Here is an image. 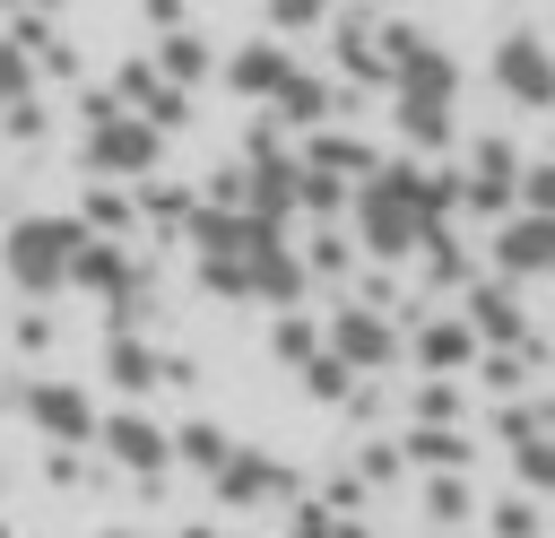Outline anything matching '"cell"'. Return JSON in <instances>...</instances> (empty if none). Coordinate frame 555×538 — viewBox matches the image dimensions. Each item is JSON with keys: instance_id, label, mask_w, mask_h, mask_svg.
Here are the masks:
<instances>
[{"instance_id": "2", "label": "cell", "mask_w": 555, "mask_h": 538, "mask_svg": "<svg viewBox=\"0 0 555 538\" xmlns=\"http://www.w3.org/2000/svg\"><path fill=\"white\" fill-rule=\"evenodd\" d=\"M78 217H61V208H35V217H9V234H0V269H9V286L17 295H61L69 286V252H78Z\"/></svg>"}, {"instance_id": "7", "label": "cell", "mask_w": 555, "mask_h": 538, "mask_svg": "<svg viewBox=\"0 0 555 538\" xmlns=\"http://www.w3.org/2000/svg\"><path fill=\"white\" fill-rule=\"evenodd\" d=\"M104 382L139 399V390H156V382H182V364L156 356L147 338H130V330H104Z\"/></svg>"}, {"instance_id": "23", "label": "cell", "mask_w": 555, "mask_h": 538, "mask_svg": "<svg viewBox=\"0 0 555 538\" xmlns=\"http://www.w3.org/2000/svg\"><path fill=\"white\" fill-rule=\"evenodd\" d=\"M408 451H416L425 469H460V460H468V443H460L451 425H425V434H408Z\"/></svg>"}, {"instance_id": "12", "label": "cell", "mask_w": 555, "mask_h": 538, "mask_svg": "<svg viewBox=\"0 0 555 538\" xmlns=\"http://www.w3.org/2000/svg\"><path fill=\"white\" fill-rule=\"evenodd\" d=\"M512 182H520V156H512L503 139H486L477 165H468V182H460V200H468V208H512Z\"/></svg>"}, {"instance_id": "29", "label": "cell", "mask_w": 555, "mask_h": 538, "mask_svg": "<svg viewBox=\"0 0 555 538\" xmlns=\"http://www.w3.org/2000/svg\"><path fill=\"white\" fill-rule=\"evenodd\" d=\"M512 191H520L529 208H546V217H555V165H529V174H520Z\"/></svg>"}, {"instance_id": "3", "label": "cell", "mask_w": 555, "mask_h": 538, "mask_svg": "<svg viewBox=\"0 0 555 538\" xmlns=\"http://www.w3.org/2000/svg\"><path fill=\"white\" fill-rule=\"evenodd\" d=\"M17 408H26V425H35L43 443H61V451H87V443H95V399H87L78 382H61V373H35V382L17 390Z\"/></svg>"}, {"instance_id": "31", "label": "cell", "mask_w": 555, "mask_h": 538, "mask_svg": "<svg viewBox=\"0 0 555 538\" xmlns=\"http://www.w3.org/2000/svg\"><path fill=\"white\" fill-rule=\"evenodd\" d=\"M416 408L442 425V417H460V390H451V382H425V399H416Z\"/></svg>"}, {"instance_id": "28", "label": "cell", "mask_w": 555, "mask_h": 538, "mask_svg": "<svg viewBox=\"0 0 555 538\" xmlns=\"http://www.w3.org/2000/svg\"><path fill=\"white\" fill-rule=\"evenodd\" d=\"M52 338H61L52 312H17V347H26V356H52Z\"/></svg>"}, {"instance_id": "6", "label": "cell", "mask_w": 555, "mask_h": 538, "mask_svg": "<svg viewBox=\"0 0 555 538\" xmlns=\"http://www.w3.org/2000/svg\"><path fill=\"white\" fill-rule=\"evenodd\" d=\"M113 95H121L130 113H147L156 130H182V121H191V87H173L156 61H130V69L113 78Z\"/></svg>"}, {"instance_id": "19", "label": "cell", "mask_w": 555, "mask_h": 538, "mask_svg": "<svg viewBox=\"0 0 555 538\" xmlns=\"http://www.w3.org/2000/svg\"><path fill=\"white\" fill-rule=\"evenodd\" d=\"M468 338H477L468 321H425V330H416V356H425L434 373H451V364H468Z\"/></svg>"}, {"instance_id": "20", "label": "cell", "mask_w": 555, "mask_h": 538, "mask_svg": "<svg viewBox=\"0 0 555 538\" xmlns=\"http://www.w3.org/2000/svg\"><path fill=\"white\" fill-rule=\"evenodd\" d=\"M304 165H321V174H373V148H364V139H338V130H321V139L304 148Z\"/></svg>"}, {"instance_id": "26", "label": "cell", "mask_w": 555, "mask_h": 538, "mask_svg": "<svg viewBox=\"0 0 555 538\" xmlns=\"http://www.w3.org/2000/svg\"><path fill=\"white\" fill-rule=\"evenodd\" d=\"M286 538H364V529H356V521H338V512H321V503H304Z\"/></svg>"}, {"instance_id": "15", "label": "cell", "mask_w": 555, "mask_h": 538, "mask_svg": "<svg viewBox=\"0 0 555 538\" xmlns=\"http://www.w3.org/2000/svg\"><path fill=\"white\" fill-rule=\"evenodd\" d=\"M156 69H165L173 87H199V78H208V43H199L191 26H173V35L156 43Z\"/></svg>"}, {"instance_id": "5", "label": "cell", "mask_w": 555, "mask_h": 538, "mask_svg": "<svg viewBox=\"0 0 555 538\" xmlns=\"http://www.w3.org/2000/svg\"><path fill=\"white\" fill-rule=\"evenodd\" d=\"M494 87L512 104H555V52L538 35H503L494 43Z\"/></svg>"}, {"instance_id": "22", "label": "cell", "mask_w": 555, "mask_h": 538, "mask_svg": "<svg viewBox=\"0 0 555 538\" xmlns=\"http://www.w3.org/2000/svg\"><path fill=\"white\" fill-rule=\"evenodd\" d=\"M225 451H234L225 425H182V434H173V460H182V469H217Z\"/></svg>"}, {"instance_id": "25", "label": "cell", "mask_w": 555, "mask_h": 538, "mask_svg": "<svg viewBox=\"0 0 555 538\" xmlns=\"http://www.w3.org/2000/svg\"><path fill=\"white\" fill-rule=\"evenodd\" d=\"M321 17H330V0H269V26L278 35H312Z\"/></svg>"}, {"instance_id": "27", "label": "cell", "mask_w": 555, "mask_h": 538, "mask_svg": "<svg viewBox=\"0 0 555 538\" xmlns=\"http://www.w3.org/2000/svg\"><path fill=\"white\" fill-rule=\"evenodd\" d=\"M520 477L529 486H555V443L546 434H520Z\"/></svg>"}, {"instance_id": "14", "label": "cell", "mask_w": 555, "mask_h": 538, "mask_svg": "<svg viewBox=\"0 0 555 538\" xmlns=\"http://www.w3.org/2000/svg\"><path fill=\"white\" fill-rule=\"evenodd\" d=\"M468 330L477 338H520V295L512 286H477L468 295Z\"/></svg>"}, {"instance_id": "13", "label": "cell", "mask_w": 555, "mask_h": 538, "mask_svg": "<svg viewBox=\"0 0 555 538\" xmlns=\"http://www.w3.org/2000/svg\"><path fill=\"white\" fill-rule=\"evenodd\" d=\"M35 95H43V87H35V43L9 26V35H0V113H9V104H35Z\"/></svg>"}, {"instance_id": "16", "label": "cell", "mask_w": 555, "mask_h": 538, "mask_svg": "<svg viewBox=\"0 0 555 538\" xmlns=\"http://www.w3.org/2000/svg\"><path fill=\"white\" fill-rule=\"evenodd\" d=\"M399 130L416 148H442L451 139V95H399Z\"/></svg>"}, {"instance_id": "32", "label": "cell", "mask_w": 555, "mask_h": 538, "mask_svg": "<svg viewBox=\"0 0 555 538\" xmlns=\"http://www.w3.org/2000/svg\"><path fill=\"white\" fill-rule=\"evenodd\" d=\"M312 269H347V243L338 234H312Z\"/></svg>"}, {"instance_id": "30", "label": "cell", "mask_w": 555, "mask_h": 538, "mask_svg": "<svg viewBox=\"0 0 555 538\" xmlns=\"http://www.w3.org/2000/svg\"><path fill=\"white\" fill-rule=\"evenodd\" d=\"M425 512H434V521H460V512H468V495H460L451 477H434V495H425Z\"/></svg>"}, {"instance_id": "1", "label": "cell", "mask_w": 555, "mask_h": 538, "mask_svg": "<svg viewBox=\"0 0 555 538\" xmlns=\"http://www.w3.org/2000/svg\"><path fill=\"white\" fill-rule=\"evenodd\" d=\"M156 156H165V130H156L147 113H130L113 87H104V95H87V139H78V165H87L95 182H139V174H156Z\"/></svg>"}, {"instance_id": "9", "label": "cell", "mask_w": 555, "mask_h": 538, "mask_svg": "<svg viewBox=\"0 0 555 538\" xmlns=\"http://www.w3.org/2000/svg\"><path fill=\"white\" fill-rule=\"evenodd\" d=\"M330 356H347L356 373H373V364H390V356H399V338H390V321H382V312L338 304V321H330Z\"/></svg>"}, {"instance_id": "34", "label": "cell", "mask_w": 555, "mask_h": 538, "mask_svg": "<svg viewBox=\"0 0 555 538\" xmlns=\"http://www.w3.org/2000/svg\"><path fill=\"white\" fill-rule=\"evenodd\" d=\"M113 538H130V529H113Z\"/></svg>"}, {"instance_id": "11", "label": "cell", "mask_w": 555, "mask_h": 538, "mask_svg": "<svg viewBox=\"0 0 555 538\" xmlns=\"http://www.w3.org/2000/svg\"><path fill=\"white\" fill-rule=\"evenodd\" d=\"M286 69H295V61H286V43H243V52L225 61V87H234V95H251V104H269V95L286 87Z\"/></svg>"}, {"instance_id": "10", "label": "cell", "mask_w": 555, "mask_h": 538, "mask_svg": "<svg viewBox=\"0 0 555 538\" xmlns=\"http://www.w3.org/2000/svg\"><path fill=\"white\" fill-rule=\"evenodd\" d=\"M494 269H503V278H538V269H555V217H546V208L512 217V226L494 234Z\"/></svg>"}, {"instance_id": "24", "label": "cell", "mask_w": 555, "mask_h": 538, "mask_svg": "<svg viewBox=\"0 0 555 538\" xmlns=\"http://www.w3.org/2000/svg\"><path fill=\"white\" fill-rule=\"evenodd\" d=\"M269 347H278L286 364H304V356H312L321 338H312V321H304V312H278V330H269Z\"/></svg>"}, {"instance_id": "8", "label": "cell", "mask_w": 555, "mask_h": 538, "mask_svg": "<svg viewBox=\"0 0 555 538\" xmlns=\"http://www.w3.org/2000/svg\"><path fill=\"white\" fill-rule=\"evenodd\" d=\"M208 486H217V503H278L295 477H286L269 451H225V460L208 469Z\"/></svg>"}, {"instance_id": "17", "label": "cell", "mask_w": 555, "mask_h": 538, "mask_svg": "<svg viewBox=\"0 0 555 538\" xmlns=\"http://www.w3.org/2000/svg\"><path fill=\"white\" fill-rule=\"evenodd\" d=\"M78 226H87V234H121V243H130V226H139V208H130V191H113V182H95V191H87V208H78Z\"/></svg>"}, {"instance_id": "33", "label": "cell", "mask_w": 555, "mask_h": 538, "mask_svg": "<svg viewBox=\"0 0 555 538\" xmlns=\"http://www.w3.org/2000/svg\"><path fill=\"white\" fill-rule=\"evenodd\" d=\"M173 538H217V529H208V521H191V529H173Z\"/></svg>"}, {"instance_id": "21", "label": "cell", "mask_w": 555, "mask_h": 538, "mask_svg": "<svg viewBox=\"0 0 555 538\" xmlns=\"http://www.w3.org/2000/svg\"><path fill=\"white\" fill-rule=\"evenodd\" d=\"M347 382H356V364H347V356H330V347H312V356H304V390H312V399H347Z\"/></svg>"}, {"instance_id": "4", "label": "cell", "mask_w": 555, "mask_h": 538, "mask_svg": "<svg viewBox=\"0 0 555 538\" xmlns=\"http://www.w3.org/2000/svg\"><path fill=\"white\" fill-rule=\"evenodd\" d=\"M95 443H104V460H113V469H130V477H156V469H173V434H165L156 417H139V408H113V417H95Z\"/></svg>"}, {"instance_id": "18", "label": "cell", "mask_w": 555, "mask_h": 538, "mask_svg": "<svg viewBox=\"0 0 555 538\" xmlns=\"http://www.w3.org/2000/svg\"><path fill=\"white\" fill-rule=\"evenodd\" d=\"M269 104H278V121H304V130H312V121L330 113V87H321V78H304V69H286V87H278Z\"/></svg>"}]
</instances>
